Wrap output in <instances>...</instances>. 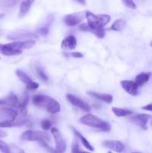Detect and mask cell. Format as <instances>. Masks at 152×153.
Instances as JSON below:
<instances>
[{
  "mask_svg": "<svg viewBox=\"0 0 152 153\" xmlns=\"http://www.w3.org/2000/svg\"><path fill=\"white\" fill-rule=\"evenodd\" d=\"M33 104L44 108L51 114H56L61 111V105L57 100L46 95H35L32 99Z\"/></svg>",
  "mask_w": 152,
  "mask_h": 153,
  "instance_id": "6da1fadb",
  "label": "cell"
},
{
  "mask_svg": "<svg viewBox=\"0 0 152 153\" xmlns=\"http://www.w3.org/2000/svg\"><path fill=\"white\" fill-rule=\"evenodd\" d=\"M85 16L87 19V24L89 27V31H96V30L104 28L106 25L110 22V16L107 14H94L90 11L85 12Z\"/></svg>",
  "mask_w": 152,
  "mask_h": 153,
  "instance_id": "7a4b0ae2",
  "label": "cell"
},
{
  "mask_svg": "<svg viewBox=\"0 0 152 153\" xmlns=\"http://www.w3.org/2000/svg\"><path fill=\"white\" fill-rule=\"evenodd\" d=\"M80 122L88 126L98 128L102 131H109L110 130V126L108 123L105 122L98 118V117L90 114H88L82 117L80 119Z\"/></svg>",
  "mask_w": 152,
  "mask_h": 153,
  "instance_id": "3957f363",
  "label": "cell"
},
{
  "mask_svg": "<svg viewBox=\"0 0 152 153\" xmlns=\"http://www.w3.org/2000/svg\"><path fill=\"white\" fill-rule=\"evenodd\" d=\"M20 138L26 141H44L46 143L50 141V136L46 131H32L28 130L21 134Z\"/></svg>",
  "mask_w": 152,
  "mask_h": 153,
  "instance_id": "277c9868",
  "label": "cell"
},
{
  "mask_svg": "<svg viewBox=\"0 0 152 153\" xmlns=\"http://www.w3.org/2000/svg\"><path fill=\"white\" fill-rule=\"evenodd\" d=\"M52 136L55 140V146H56V150L59 153H64L66 149V144L65 140L63 138V136L59 130L56 128H52L51 129Z\"/></svg>",
  "mask_w": 152,
  "mask_h": 153,
  "instance_id": "5b68a950",
  "label": "cell"
},
{
  "mask_svg": "<svg viewBox=\"0 0 152 153\" xmlns=\"http://www.w3.org/2000/svg\"><path fill=\"white\" fill-rule=\"evenodd\" d=\"M86 17L85 13L83 12H77V13H71L66 15L63 18V21L66 25L68 26H75L77 24L80 23Z\"/></svg>",
  "mask_w": 152,
  "mask_h": 153,
  "instance_id": "8992f818",
  "label": "cell"
},
{
  "mask_svg": "<svg viewBox=\"0 0 152 153\" xmlns=\"http://www.w3.org/2000/svg\"><path fill=\"white\" fill-rule=\"evenodd\" d=\"M16 76L19 79L21 82H23L25 85H26V89L28 91H34V90L37 89L39 88V85L36 82H33L31 79V78L25 73V72L22 71V70H17L16 72Z\"/></svg>",
  "mask_w": 152,
  "mask_h": 153,
  "instance_id": "52a82bcc",
  "label": "cell"
},
{
  "mask_svg": "<svg viewBox=\"0 0 152 153\" xmlns=\"http://www.w3.org/2000/svg\"><path fill=\"white\" fill-rule=\"evenodd\" d=\"M66 99L71 104L76 106V107L82 109L84 111L89 112L91 111L90 107H89V105L87 103L83 102V100H80L78 97H75V95H72V94H67Z\"/></svg>",
  "mask_w": 152,
  "mask_h": 153,
  "instance_id": "ba28073f",
  "label": "cell"
},
{
  "mask_svg": "<svg viewBox=\"0 0 152 153\" xmlns=\"http://www.w3.org/2000/svg\"><path fill=\"white\" fill-rule=\"evenodd\" d=\"M151 116L148 114H137L135 116L132 117L130 118L131 121L136 125L139 126L141 127L142 129L146 130L147 129V123L148 122V120L150 119Z\"/></svg>",
  "mask_w": 152,
  "mask_h": 153,
  "instance_id": "9c48e42d",
  "label": "cell"
},
{
  "mask_svg": "<svg viewBox=\"0 0 152 153\" xmlns=\"http://www.w3.org/2000/svg\"><path fill=\"white\" fill-rule=\"evenodd\" d=\"M102 144L105 147L109 148L118 153H122L125 150V145L119 140H107L103 142Z\"/></svg>",
  "mask_w": 152,
  "mask_h": 153,
  "instance_id": "30bf717a",
  "label": "cell"
},
{
  "mask_svg": "<svg viewBox=\"0 0 152 153\" xmlns=\"http://www.w3.org/2000/svg\"><path fill=\"white\" fill-rule=\"evenodd\" d=\"M121 86L130 95L137 96L138 94V87L136 85L135 82L129 80L122 81Z\"/></svg>",
  "mask_w": 152,
  "mask_h": 153,
  "instance_id": "8fae6325",
  "label": "cell"
},
{
  "mask_svg": "<svg viewBox=\"0 0 152 153\" xmlns=\"http://www.w3.org/2000/svg\"><path fill=\"white\" fill-rule=\"evenodd\" d=\"M27 123V120L22 119H16L14 120H8L1 121L0 122V128H12V127H20L22 126L25 125Z\"/></svg>",
  "mask_w": 152,
  "mask_h": 153,
  "instance_id": "7c38bea8",
  "label": "cell"
},
{
  "mask_svg": "<svg viewBox=\"0 0 152 153\" xmlns=\"http://www.w3.org/2000/svg\"><path fill=\"white\" fill-rule=\"evenodd\" d=\"M17 112L13 109L7 107H1L0 108V115L1 117H4V120H14L16 119L17 117Z\"/></svg>",
  "mask_w": 152,
  "mask_h": 153,
  "instance_id": "4fadbf2b",
  "label": "cell"
},
{
  "mask_svg": "<svg viewBox=\"0 0 152 153\" xmlns=\"http://www.w3.org/2000/svg\"><path fill=\"white\" fill-rule=\"evenodd\" d=\"M76 46H77V40L72 35L68 36L66 38H64L61 43L62 49L72 50V49H75Z\"/></svg>",
  "mask_w": 152,
  "mask_h": 153,
  "instance_id": "5bb4252c",
  "label": "cell"
},
{
  "mask_svg": "<svg viewBox=\"0 0 152 153\" xmlns=\"http://www.w3.org/2000/svg\"><path fill=\"white\" fill-rule=\"evenodd\" d=\"M88 95L91 96V97H94V98L99 100L101 101L107 103H112L113 100V96L110 94H98V93L92 92V91H88L87 92Z\"/></svg>",
  "mask_w": 152,
  "mask_h": 153,
  "instance_id": "9a60e30c",
  "label": "cell"
},
{
  "mask_svg": "<svg viewBox=\"0 0 152 153\" xmlns=\"http://www.w3.org/2000/svg\"><path fill=\"white\" fill-rule=\"evenodd\" d=\"M0 53L6 56H13L20 55L22 53V51L11 49L7 46V44H0Z\"/></svg>",
  "mask_w": 152,
  "mask_h": 153,
  "instance_id": "2e32d148",
  "label": "cell"
},
{
  "mask_svg": "<svg viewBox=\"0 0 152 153\" xmlns=\"http://www.w3.org/2000/svg\"><path fill=\"white\" fill-rule=\"evenodd\" d=\"M34 0H24L21 2L20 5H19V17H22L25 16L28 11H29L30 8L31 7V4L34 3Z\"/></svg>",
  "mask_w": 152,
  "mask_h": 153,
  "instance_id": "e0dca14e",
  "label": "cell"
},
{
  "mask_svg": "<svg viewBox=\"0 0 152 153\" xmlns=\"http://www.w3.org/2000/svg\"><path fill=\"white\" fill-rule=\"evenodd\" d=\"M151 73H141L137 76L135 79V83L137 85V87H141L146 82H148L150 79Z\"/></svg>",
  "mask_w": 152,
  "mask_h": 153,
  "instance_id": "ac0fdd59",
  "label": "cell"
},
{
  "mask_svg": "<svg viewBox=\"0 0 152 153\" xmlns=\"http://www.w3.org/2000/svg\"><path fill=\"white\" fill-rule=\"evenodd\" d=\"M7 100V106H10V107H13V108H19V104H20V102L18 100L17 97L13 93H10L8 96L6 97Z\"/></svg>",
  "mask_w": 152,
  "mask_h": 153,
  "instance_id": "d6986e66",
  "label": "cell"
},
{
  "mask_svg": "<svg viewBox=\"0 0 152 153\" xmlns=\"http://www.w3.org/2000/svg\"><path fill=\"white\" fill-rule=\"evenodd\" d=\"M125 25H126V21L123 19H116L113 25H111V29L113 31H121L125 28Z\"/></svg>",
  "mask_w": 152,
  "mask_h": 153,
  "instance_id": "ffe728a7",
  "label": "cell"
},
{
  "mask_svg": "<svg viewBox=\"0 0 152 153\" xmlns=\"http://www.w3.org/2000/svg\"><path fill=\"white\" fill-rule=\"evenodd\" d=\"M112 111H113V114H114L116 117H119L128 116V115H131V114H132V111H131L126 110V109L123 108H119L116 107L112 108Z\"/></svg>",
  "mask_w": 152,
  "mask_h": 153,
  "instance_id": "44dd1931",
  "label": "cell"
},
{
  "mask_svg": "<svg viewBox=\"0 0 152 153\" xmlns=\"http://www.w3.org/2000/svg\"><path fill=\"white\" fill-rule=\"evenodd\" d=\"M73 130H74V132H75V134L76 137H79V138L80 139V140H81V142H82V144H83V146H84V147L86 148V149H87L88 150L93 151L94 150L93 147H92V146H91V144H90V143H89V142L88 141V140H86V139L85 138V137H83V136L82 135V134H80V132H78V131H77V130H75V129H73Z\"/></svg>",
  "mask_w": 152,
  "mask_h": 153,
  "instance_id": "7402d4cb",
  "label": "cell"
},
{
  "mask_svg": "<svg viewBox=\"0 0 152 153\" xmlns=\"http://www.w3.org/2000/svg\"><path fill=\"white\" fill-rule=\"evenodd\" d=\"M36 71H37V74H38V76H39V77H40V79H42V80L44 81V82H47L48 79H49V78H48L47 75L45 73V72L43 71V70L41 68V67H36Z\"/></svg>",
  "mask_w": 152,
  "mask_h": 153,
  "instance_id": "603a6c76",
  "label": "cell"
},
{
  "mask_svg": "<svg viewBox=\"0 0 152 153\" xmlns=\"http://www.w3.org/2000/svg\"><path fill=\"white\" fill-rule=\"evenodd\" d=\"M0 151L2 153H10V149L8 145L0 140Z\"/></svg>",
  "mask_w": 152,
  "mask_h": 153,
  "instance_id": "cb8c5ba5",
  "label": "cell"
},
{
  "mask_svg": "<svg viewBox=\"0 0 152 153\" xmlns=\"http://www.w3.org/2000/svg\"><path fill=\"white\" fill-rule=\"evenodd\" d=\"M39 143H40V146H43V148H45V149H46V150H47L49 153H59V152H58V151L56 150V149H53V148H52V147L49 146V145L47 144V143H46V142L40 141V142H39Z\"/></svg>",
  "mask_w": 152,
  "mask_h": 153,
  "instance_id": "d4e9b609",
  "label": "cell"
},
{
  "mask_svg": "<svg viewBox=\"0 0 152 153\" xmlns=\"http://www.w3.org/2000/svg\"><path fill=\"white\" fill-rule=\"evenodd\" d=\"M41 127L43 130L47 131V130H49L52 127V123H51L50 120L47 119L43 120L41 122Z\"/></svg>",
  "mask_w": 152,
  "mask_h": 153,
  "instance_id": "484cf974",
  "label": "cell"
},
{
  "mask_svg": "<svg viewBox=\"0 0 152 153\" xmlns=\"http://www.w3.org/2000/svg\"><path fill=\"white\" fill-rule=\"evenodd\" d=\"M124 4L128 7L131 9H136L137 8V4L134 1V0H122Z\"/></svg>",
  "mask_w": 152,
  "mask_h": 153,
  "instance_id": "4316f807",
  "label": "cell"
},
{
  "mask_svg": "<svg viewBox=\"0 0 152 153\" xmlns=\"http://www.w3.org/2000/svg\"><path fill=\"white\" fill-rule=\"evenodd\" d=\"M92 33L95 34V35L98 37H99V38H103V37H104V35H105V30H104V28H101V29L92 31Z\"/></svg>",
  "mask_w": 152,
  "mask_h": 153,
  "instance_id": "83f0119b",
  "label": "cell"
},
{
  "mask_svg": "<svg viewBox=\"0 0 152 153\" xmlns=\"http://www.w3.org/2000/svg\"><path fill=\"white\" fill-rule=\"evenodd\" d=\"M79 151H80V148H79L77 140H75L73 141L72 146V153H78Z\"/></svg>",
  "mask_w": 152,
  "mask_h": 153,
  "instance_id": "f1b7e54d",
  "label": "cell"
},
{
  "mask_svg": "<svg viewBox=\"0 0 152 153\" xmlns=\"http://www.w3.org/2000/svg\"><path fill=\"white\" fill-rule=\"evenodd\" d=\"M37 33L41 36H46L49 34V28L46 27H43L37 30Z\"/></svg>",
  "mask_w": 152,
  "mask_h": 153,
  "instance_id": "f546056e",
  "label": "cell"
},
{
  "mask_svg": "<svg viewBox=\"0 0 152 153\" xmlns=\"http://www.w3.org/2000/svg\"><path fill=\"white\" fill-rule=\"evenodd\" d=\"M79 28H80V30H82V31H89V27L87 23H82L81 25H79Z\"/></svg>",
  "mask_w": 152,
  "mask_h": 153,
  "instance_id": "4dcf8cb0",
  "label": "cell"
},
{
  "mask_svg": "<svg viewBox=\"0 0 152 153\" xmlns=\"http://www.w3.org/2000/svg\"><path fill=\"white\" fill-rule=\"evenodd\" d=\"M72 56L74 57V58H83V55H82V53H80V52H72Z\"/></svg>",
  "mask_w": 152,
  "mask_h": 153,
  "instance_id": "1f68e13d",
  "label": "cell"
},
{
  "mask_svg": "<svg viewBox=\"0 0 152 153\" xmlns=\"http://www.w3.org/2000/svg\"><path fill=\"white\" fill-rule=\"evenodd\" d=\"M142 109L145 111H152V104L147 105L142 107Z\"/></svg>",
  "mask_w": 152,
  "mask_h": 153,
  "instance_id": "d6a6232c",
  "label": "cell"
},
{
  "mask_svg": "<svg viewBox=\"0 0 152 153\" xmlns=\"http://www.w3.org/2000/svg\"><path fill=\"white\" fill-rule=\"evenodd\" d=\"M5 136H7V133H6L5 131L0 130V137H5Z\"/></svg>",
  "mask_w": 152,
  "mask_h": 153,
  "instance_id": "836d02e7",
  "label": "cell"
},
{
  "mask_svg": "<svg viewBox=\"0 0 152 153\" xmlns=\"http://www.w3.org/2000/svg\"><path fill=\"white\" fill-rule=\"evenodd\" d=\"M76 1L81 4H85V3H86V0H76Z\"/></svg>",
  "mask_w": 152,
  "mask_h": 153,
  "instance_id": "e575fe53",
  "label": "cell"
},
{
  "mask_svg": "<svg viewBox=\"0 0 152 153\" xmlns=\"http://www.w3.org/2000/svg\"><path fill=\"white\" fill-rule=\"evenodd\" d=\"M78 153H90V152H85V151H81V150H80V151H79Z\"/></svg>",
  "mask_w": 152,
  "mask_h": 153,
  "instance_id": "d590c367",
  "label": "cell"
},
{
  "mask_svg": "<svg viewBox=\"0 0 152 153\" xmlns=\"http://www.w3.org/2000/svg\"><path fill=\"white\" fill-rule=\"evenodd\" d=\"M150 46H151V47H152V41H151V43H150Z\"/></svg>",
  "mask_w": 152,
  "mask_h": 153,
  "instance_id": "8d00e7d4",
  "label": "cell"
},
{
  "mask_svg": "<svg viewBox=\"0 0 152 153\" xmlns=\"http://www.w3.org/2000/svg\"><path fill=\"white\" fill-rule=\"evenodd\" d=\"M107 153H112V152H108Z\"/></svg>",
  "mask_w": 152,
  "mask_h": 153,
  "instance_id": "74e56055",
  "label": "cell"
},
{
  "mask_svg": "<svg viewBox=\"0 0 152 153\" xmlns=\"http://www.w3.org/2000/svg\"><path fill=\"white\" fill-rule=\"evenodd\" d=\"M133 153H139V152H133Z\"/></svg>",
  "mask_w": 152,
  "mask_h": 153,
  "instance_id": "f35d334b",
  "label": "cell"
},
{
  "mask_svg": "<svg viewBox=\"0 0 152 153\" xmlns=\"http://www.w3.org/2000/svg\"><path fill=\"white\" fill-rule=\"evenodd\" d=\"M151 125H152V120H151Z\"/></svg>",
  "mask_w": 152,
  "mask_h": 153,
  "instance_id": "ab89813d",
  "label": "cell"
}]
</instances>
